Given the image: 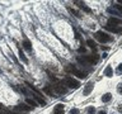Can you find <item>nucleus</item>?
Instances as JSON below:
<instances>
[{"label":"nucleus","instance_id":"nucleus-1","mask_svg":"<svg viewBox=\"0 0 122 114\" xmlns=\"http://www.w3.org/2000/svg\"><path fill=\"white\" fill-rule=\"evenodd\" d=\"M94 37H95V39H98L99 42H102V43H106V42H109L111 39H112V37L108 36V34L104 33V32H102V30H98V32H95Z\"/></svg>","mask_w":122,"mask_h":114},{"label":"nucleus","instance_id":"nucleus-2","mask_svg":"<svg viewBox=\"0 0 122 114\" xmlns=\"http://www.w3.org/2000/svg\"><path fill=\"white\" fill-rule=\"evenodd\" d=\"M61 82L65 84V85L69 86V87H71V89H78V87L80 86V84H79L78 80H75L72 77H65L64 81H61Z\"/></svg>","mask_w":122,"mask_h":114},{"label":"nucleus","instance_id":"nucleus-3","mask_svg":"<svg viewBox=\"0 0 122 114\" xmlns=\"http://www.w3.org/2000/svg\"><path fill=\"white\" fill-rule=\"evenodd\" d=\"M66 71H69V72H71L72 75H75V76H78L79 79H85L86 77V74L85 72H81V71H79L78 68H75L72 65H69V66L66 67Z\"/></svg>","mask_w":122,"mask_h":114},{"label":"nucleus","instance_id":"nucleus-4","mask_svg":"<svg viewBox=\"0 0 122 114\" xmlns=\"http://www.w3.org/2000/svg\"><path fill=\"white\" fill-rule=\"evenodd\" d=\"M93 87H94V82L93 81H89V82H86V85L85 87H84V91H83V95H89L92 93V90H93Z\"/></svg>","mask_w":122,"mask_h":114},{"label":"nucleus","instance_id":"nucleus-5","mask_svg":"<svg viewBox=\"0 0 122 114\" xmlns=\"http://www.w3.org/2000/svg\"><path fill=\"white\" fill-rule=\"evenodd\" d=\"M106 29L109 30V32H113V33H122V28L121 27H116V25H106Z\"/></svg>","mask_w":122,"mask_h":114},{"label":"nucleus","instance_id":"nucleus-6","mask_svg":"<svg viewBox=\"0 0 122 114\" xmlns=\"http://www.w3.org/2000/svg\"><path fill=\"white\" fill-rule=\"evenodd\" d=\"M65 113V105L64 104H57L53 109V114H64Z\"/></svg>","mask_w":122,"mask_h":114},{"label":"nucleus","instance_id":"nucleus-7","mask_svg":"<svg viewBox=\"0 0 122 114\" xmlns=\"http://www.w3.org/2000/svg\"><path fill=\"white\" fill-rule=\"evenodd\" d=\"M14 110H17V112H29L30 108L29 106H27L25 104H19L14 108Z\"/></svg>","mask_w":122,"mask_h":114},{"label":"nucleus","instance_id":"nucleus-8","mask_svg":"<svg viewBox=\"0 0 122 114\" xmlns=\"http://www.w3.org/2000/svg\"><path fill=\"white\" fill-rule=\"evenodd\" d=\"M121 23H122V19H120V18H109L108 19V24L111 25V24H112V25H120L121 24Z\"/></svg>","mask_w":122,"mask_h":114},{"label":"nucleus","instance_id":"nucleus-9","mask_svg":"<svg viewBox=\"0 0 122 114\" xmlns=\"http://www.w3.org/2000/svg\"><path fill=\"white\" fill-rule=\"evenodd\" d=\"M32 98H33V100L36 101L37 104H41L42 106H45V105H46V101L43 100V99H41L40 96H38V95H34V94H33V95H32Z\"/></svg>","mask_w":122,"mask_h":114},{"label":"nucleus","instance_id":"nucleus-10","mask_svg":"<svg viewBox=\"0 0 122 114\" xmlns=\"http://www.w3.org/2000/svg\"><path fill=\"white\" fill-rule=\"evenodd\" d=\"M76 4L79 5V8H81V9H83L84 11H86V13H90V11H92L89 8L85 5V3H83V1H76Z\"/></svg>","mask_w":122,"mask_h":114},{"label":"nucleus","instance_id":"nucleus-11","mask_svg":"<svg viewBox=\"0 0 122 114\" xmlns=\"http://www.w3.org/2000/svg\"><path fill=\"white\" fill-rule=\"evenodd\" d=\"M104 75L107 76V77H112V76H113V70H112V67H111V66H107L106 70H104Z\"/></svg>","mask_w":122,"mask_h":114},{"label":"nucleus","instance_id":"nucleus-12","mask_svg":"<svg viewBox=\"0 0 122 114\" xmlns=\"http://www.w3.org/2000/svg\"><path fill=\"white\" fill-rule=\"evenodd\" d=\"M23 47H24L27 51H32V44H30V42L28 39H24L23 41Z\"/></svg>","mask_w":122,"mask_h":114},{"label":"nucleus","instance_id":"nucleus-13","mask_svg":"<svg viewBox=\"0 0 122 114\" xmlns=\"http://www.w3.org/2000/svg\"><path fill=\"white\" fill-rule=\"evenodd\" d=\"M19 57H20V60L23 61V62H24L25 65L28 63V58H27V57L24 56V53H23V51L20 49V47H19Z\"/></svg>","mask_w":122,"mask_h":114},{"label":"nucleus","instance_id":"nucleus-14","mask_svg":"<svg viewBox=\"0 0 122 114\" xmlns=\"http://www.w3.org/2000/svg\"><path fill=\"white\" fill-rule=\"evenodd\" d=\"M111 99H112V95H111L109 93H107V94H104V95L102 96V101H103V103H108Z\"/></svg>","mask_w":122,"mask_h":114},{"label":"nucleus","instance_id":"nucleus-15","mask_svg":"<svg viewBox=\"0 0 122 114\" xmlns=\"http://www.w3.org/2000/svg\"><path fill=\"white\" fill-rule=\"evenodd\" d=\"M43 91H45V93L47 94V95H50V96H53L52 89H51V86H50V85H47V86H45V87H43Z\"/></svg>","mask_w":122,"mask_h":114},{"label":"nucleus","instance_id":"nucleus-16","mask_svg":"<svg viewBox=\"0 0 122 114\" xmlns=\"http://www.w3.org/2000/svg\"><path fill=\"white\" fill-rule=\"evenodd\" d=\"M27 104H28V105H30L32 108H37V105H38V104H37V103L33 100L32 98H28V99H27Z\"/></svg>","mask_w":122,"mask_h":114},{"label":"nucleus","instance_id":"nucleus-17","mask_svg":"<svg viewBox=\"0 0 122 114\" xmlns=\"http://www.w3.org/2000/svg\"><path fill=\"white\" fill-rule=\"evenodd\" d=\"M67 10H69V11H70V13H72V14H74V15H75V17H76V18H81V14H80V13H79V11H78V10H75V9H72V8H70V6H69V8H67Z\"/></svg>","mask_w":122,"mask_h":114},{"label":"nucleus","instance_id":"nucleus-18","mask_svg":"<svg viewBox=\"0 0 122 114\" xmlns=\"http://www.w3.org/2000/svg\"><path fill=\"white\" fill-rule=\"evenodd\" d=\"M107 11H108L109 14H116V15H121L120 13H118V11L116 10V9H113L112 6H109V8H107Z\"/></svg>","mask_w":122,"mask_h":114},{"label":"nucleus","instance_id":"nucleus-19","mask_svg":"<svg viewBox=\"0 0 122 114\" xmlns=\"http://www.w3.org/2000/svg\"><path fill=\"white\" fill-rule=\"evenodd\" d=\"M25 84H27V85H28V86H29V89H32L33 91H36V93H37L38 95H41V90H38V89H37V87H36V86H33V85H30V84H29V82H25Z\"/></svg>","mask_w":122,"mask_h":114},{"label":"nucleus","instance_id":"nucleus-20","mask_svg":"<svg viewBox=\"0 0 122 114\" xmlns=\"http://www.w3.org/2000/svg\"><path fill=\"white\" fill-rule=\"evenodd\" d=\"M0 114H14V113H10L9 110H6L3 105H0Z\"/></svg>","mask_w":122,"mask_h":114},{"label":"nucleus","instance_id":"nucleus-21","mask_svg":"<svg viewBox=\"0 0 122 114\" xmlns=\"http://www.w3.org/2000/svg\"><path fill=\"white\" fill-rule=\"evenodd\" d=\"M86 44L89 46L90 48H95V43H94V41H92V39H86Z\"/></svg>","mask_w":122,"mask_h":114},{"label":"nucleus","instance_id":"nucleus-22","mask_svg":"<svg viewBox=\"0 0 122 114\" xmlns=\"http://www.w3.org/2000/svg\"><path fill=\"white\" fill-rule=\"evenodd\" d=\"M113 9H116L118 13L122 15V6H121V5H113Z\"/></svg>","mask_w":122,"mask_h":114},{"label":"nucleus","instance_id":"nucleus-23","mask_svg":"<svg viewBox=\"0 0 122 114\" xmlns=\"http://www.w3.org/2000/svg\"><path fill=\"white\" fill-rule=\"evenodd\" d=\"M88 114H95V108L94 106H90V108L88 109Z\"/></svg>","mask_w":122,"mask_h":114},{"label":"nucleus","instance_id":"nucleus-24","mask_svg":"<svg viewBox=\"0 0 122 114\" xmlns=\"http://www.w3.org/2000/svg\"><path fill=\"white\" fill-rule=\"evenodd\" d=\"M69 114H79V109H76V108L71 109V110H70V113H69Z\"/></svg>","mask_w":122,"mask_h":114},{"label":"nucleus","instance_id":"nucleus-25","mask_svg":"<svg viewBox=\"0 0 122 114\" xmlns=\"http://www.w3.org/2000/svg\"><path fill=\"white\" fill-rule=\"evenodd\" d=\"M9 56H10V57H11V58H13V60H14V62H15V63H18V60H17V58H15V57H14V55H13V53H11V51H9Z\"/></svg>","mask_w":122,"mask_h":114},{"label":"nucleus","instance_id":"nucleus-26","mask_svg":"<svg viewBox=\"0 0 122 114\" xmlns=\"http://www.w3.org/2000/svg\"><path fill=\"white\" fill-rule=\"evenodd\" d=\"M117 72H118V74H122V63L118 65V67H117Z\"/></svg>","mask_w":122,"mask_h":114},{"label":"nucleus","instance_id":"nucleus-27","mask_svg":"<svg viewBox=\"0 0 122 114\" xmlns=\"http://www.w3.org/2000/svg\"><path fill=\"white\" fill-rule=\"evenodd\" d=\"M117 91H118L120 94H122V84H120V85L117 86Z\"/></svg>","mask_w":122,"mask_h":114},{"label":"nucleus","instance_id":"nucleus-28","mask_svg":"<svg viewBox=\"0 0 122 114\" xmlns=\"http://www.w3.org/2000/svg\"><path fill=\"white\" fill-rule=\"evenodd\" d=\"M98 114H107L106 110H101V112H98Z\"/></svg>","mask_w":122,"mask_h":114},{"label":"nucleus","instance_id":"nucleus-29","mask_svg":"<svg viewBox=\"0 0 122 114\" xmlns=\"http://www.w3.org/2000/svg\"><path fill=\"white\" fill-rule=\"evenodd\" d=\"M118 4H122V0H118ZM122 6V5H121Z\"/></svg>","mask_w":122,"mask_h":114}]
</instances>
